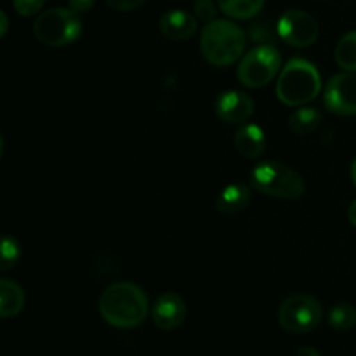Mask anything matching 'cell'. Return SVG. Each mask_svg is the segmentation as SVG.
Returning a JSON list of instances; mask_svg holds the SVG:
<instances>
[{
	"instance_id": "9",
	"label": "cell",
	"mask_w": 356,
	"mask_h": 356,
	"mask_svg": "<svg viewBox=\"0 0 356 356\" xmlns=\"http://www.w3.org/2000/svg\"><path fill=\"white\" fill-rule=\"evenodd\" d=\"M323 106L339 117L356 115V72L337 73L323 89Z\"/></svg>"
},
{
	"instance_id": "26",
	"label": "cell",
	"mask_w": 356,
	"mask_h": 356,
	"mask_svg": "<svg viewBox=\"0 0 356 356\" xmlns=\"http://www.w3.org/2000/svg\"><path fill=\"white\" fill-rule=\"evenodd\" d=\"M7 30H9V17H7L6 10H0V37H6Z\"/></svg>"
},
{
	"instance_id": "4",
	"label": "cell",
	"mask_w": 356,
	"mask_h": 356,
	"mask_svg": "<svg viewBox=\"0 0 356 356\" xmlns=\"http://www.w3.org/2000/svg\"><path fill=\"white\" fill-rule=\"evenodd\" d=\"M249 181L252 190L280 200H296L302 197L306 190L301 174L273 160L256 163L250 170Z\"/></svg>"
},
{
	"instance_id": "20",
	"label": "cell",
	"mask_w": 356,
	"mask_h": 356,
	"mask_svg": "<svg viewBox=\"0 0 356 356\" xmlns=\"http://www.w3.org/2000/svg\"><path fill=\"white\" fill-rule=\"evenodd\" d=\"M23 250H21L19 242L14 236L3 235L2 247H0V271H9L19 263Z\"/></svg>"
},
{
	"instance_id": "2",
	"label": "cell",
	"mask_w": 356,
	"mask_h": 356,
	"mask_svg": "<svg viewBox=\"0 0 356 356\" xmlns=\"http://www.w3.org/2000/svg\"><path fill=\"white\" fill-rule=\"evenodd\" d=\"M247 35L238 24L228 19L205 23L200 35V51L212 66H229L242 59L245 52Z\"/></svg>"
},
{
	"instance_id": "10",
	"label": "cell",
	"mask_w": 356,
	"mask_h": 356,
	"mask_svg": "<svg viewBox=\"0 0 356 356\" xmlns=\"http://www.w3.org/2000/svg\"><path fill=\"white\" fill-rule=\"evenodd\" d=\"M216 115L228 124H243L249 120L256 110L252 97L242 90H226L216 99Z\"/></svg>"
},
{
	"instance_id": "3",
	"label": "cell",
	"mask_w": 356,
	"mask_h": 356,
	"mask_svg": "<svg viewBox=\"0 0 356 356\" xmlns=\"http://www.w3.org/2000/svg\"><path fill=\"white\" fill-rule=\"evenodd\" d=\"M320 90L322 76L316 66L308 59H291L278 75L277 97L285 106H305L318 97Z\"/></svg>"
},
{
	"instance_id": "18",
	"label": "cell",
	"mask_w": 356,
	"mask_h": 356,
	"mask_svg": "<svg viewBox=\"0 0 356 356\" xmlns=\"http://www.w3.org/2000/svg\"><path fill=\"white\" fill-rule=\"evenodd\" d=\"M334 58L344 72H356V30L350 31L337 42Z\"/></svg>"
},
{
	"instance_id": "19",
	"label": "cell",
	"mask_w": 356,
	"mask_h": 356,
	"mask_svg": "<svg viewBox=\"0 0 356 356\" xmlns=\"http://www.w3.org/2000/svg\"><path fill=\"white\" fill-rule=\"evenodd\" d=\"M329 325L337 332H348L356 325V309L350 302H339L329 312Z\"/></svg>"
},
{
	"instance_id": "28",
	"label": "cell",
	"mask_w": 356,
	"mask_h": 356,
	"mask_svg": "<svg viewBox=\"0 0 356 356\" xmlns=\"http://www.w3.org/2000/svg\"><path fill=\"white\" fill-rule=\"evenodd\" d=\"M348 219H350L351 225H353L356 228V200L351 202L350 209H348Z\"/></svg>"
},
{
	"instance_id": "12",
	"label": "cell",
	"mask_w": 356,
	"mask_h": 356,
	"mask_svg": "<svg viewBox=\"0 0 356 356\" xmlns=\"http://www.w3.org/2000/svg\"><path fill=\"white\" fill-rule=\"evenodd\" d=\"M198 23L195 16L183 9H170L160 17V31L172 42H186L197 33Z\"/></svg>"
},
{
	"instance_id": "14",
	"label": "cell",
	"mask_w": 356,
	"mask_h": 356,
	"mask_svg": "<svg viewBox=\"0 0 356 356\" xmlns=\"http://www.w3.org/2000/svg\"><path fill=\"white\" fill-rule=\"evenodd\" d=\"M250 202V188L242 183H232L222 188L216 198V209L225 216H233L242 212Z\"/></svg>"
},
{
	"instance_id": "16",
	"label": "cell",
	"mask_w": 356,
	"mask_h": 356,
	"mask_svg": "<svg viewBox=\"0 0 356 356\" xmlns=\"http://www.w3.org/2000/svg\"><path fill=\"white\" fill-rule=\"evenodd\" d=\"M322 111L316 106H299L289 117V127L296 136H309L322 124Z\"/></svg>"
},
{
	"instance_id": "8",
	"label": "cell",
	"mask_w": 356,
	"mask_h": 356,
	"mask_svg": "<svg viewBox=\"0 0 356 356\" xmlns=\"http://www.w3.org/2000/svg\"><path fill=\"white\" fill-rule=\"evenodd\" d=\"M277 31L278 37L285 44L296 49L309 47V45L315 44L320 35V28L315 17L305 10L298 9L282 14L277 24Z\"/></svg>"
},
{
	"instance_id": "22",
	"label": "cell",
	"mask_w": 356,
	"mask_h": 356,
	"mask_svg": "<svg viewBox=\"0 0 356 356\" xmlns=\"http://www.w3.org/2000/svg\"><path fill=\"white\" fill-rule=\"evenodd\" d=\"M45 6V0H13V7L19 16L30 17L40 14L42 7Z\"/></svg>"
},
{
	"instance_id": "13",
	"label": "cell",
	"mask_w": 356,
	"mask_h": 356,
	"mask_svg": "<svg viewBox=\"0 0 356 356\" xmlns=\"http://www.w3.org/2000/svg\"><path fill=\"white\" fill-rule=\"evenodd\" d=\"M236 152L245 159H259L266 152V134L256 124H245L236 129L233 138Z\"/></svg>"
},
{
	"instance_id": "25",
	"label": "cell",
	"mask_w": 356,
	"mask_h": 356,
	"mask_svg": "<svg viewBox=\"0 0 356 356\" xmlns=\"http://www.w3.org/2000/svg\"><path fill=\"white\" fill-rule=\"evenodd\" d=\"M68 3H70V9L75 10L76 14H83V13H89V10L92 9L96 0H68Z\"/></svg>"
},
{
	"instance_id": "23",
	"label": "cell",
	"mask_w": 356,
	"mask_h": 356,
	"mask_svg": "<svg viewBox=\"0 0 356 356\" xmlns=\"http://www.w3.org/2000/svg\"><path fill=\"white\" fill-rule=\"evenodd\" d=\"M195 16L198 17L204 23H211L216 19V14H218V7L212 0H195L193 3Z\"/></svg>"
},
{
	"instance_id": "1",
	"label": "cell",
	"mask_w": 356,
	"mask_h": 356,
	"mask_svg": "<svg viewBox=\"0 0 356 356\" xmlns=\"http://www.w3.org/2000/svg\"><path fill=\"white\" fill-rule=\"evenodd\" d=\"M99 313L115 329H136L149 313L148 296L132 282H117L108 285L101 294Z\"/></svg>"
},
{
	"instance_id": "7",
	"label": "cell",
	"mask_w": 356,
	"mask_h": 356,
	"mask_svg": "<svg viewBox=\"0 0 356 356\" xmlns=\"http://www.w3.org/2000/svg\"><path fill=\"white\" fill-rule=\"evenodd\" d=\"M322 305L309 294H294L278 308V323L292 334H306L315 330L322 322Z\"/></svg>"
},
{
	"instance_id": "24",
	"label": "cell",
	"mask_w": 356,
	"mask_h": 356,
	"mask_svg": "<svg viewBox=\"0 0 356 356\" xmlns=\"http://www.w3.org/2000/svg\"><path fill=\"white\" fill-rule=\"evenodd\" d=\"M104 2L118 13H131V10L139 9L146 0H104Z\"/></svg>"
},
{
	"instance_id": "21",
	"label": "cell",
	"mask_w": 356,
	"mask_h": 356,
	"mask_svg": "<svg viewBox=\"0 0 356 356\" xmlns=\"http://www.w3.org/2000/svg\"><path fill=\"white\" fill-rule=\"evenodd\" d=\"M247 35H249L250 42H254L256 45L271 44V42H273V30H271L270 24L264 23V21H257V23L250 24Z\"/></svg>"
},
{
	"instance_id": "27",
	"label": "cell",
	"mask_w": 356,
	"mask_h": 356,
	"mask_svg": "<svg viewBox=\"0 0 356 356\" xmlns=\"http://www.w3.org/2000/svg\"><path fill=\"white\" fill-rule=\"evenodd\" d=\"M296 356H322V355H320V351L315 350V348L302 346L296 351Z\"/></svg>"
},
{
	"instance_id": "11",
	"label": "cell",
	"mask_w": 356,
	"mask_h": 356,
	"mask_svg": "<svg viewBox=\"0 0 356 356\" xmlns=\"http://www.w3.org/2000/svg\"><path fill=\"white\" fill-rule=\"evenodd\" d=\"M152 318L153 323L165 332L179 329L186 320V305H184L183 298L174 292H165V294L159 296L153 302Z\"/></svg>"
},
{
	"instance_id": "17",
	"label": "cell",
	"mask_w": 356,
	"mask_h": 356,
	"mask_svg": "<svg viewBox=\"0 0 356 356\" xmlns=\"http://www.w3.org/2000/svg\"><path fill=\"white\" fill-rule=\"evenodd\" d=\"M222 13L233 19H252L263 10L264 0H218Z\"/></svg>"
},
{
	"instance_id": "6",
	"label": "cell",
	"mask_w": 356,
	"mask_h": 356,
	"mask_svg": "<svg viewBox=\"0 0 356 356\" xmlns=\"http://www.w3.org/2000/svg\"><path fill=\"white\" fill-rule=\"evenodd\" d=\"M282 56L273 44L256 45L242 56L236 68L240 83L249 89L268 86L282 72Z\"/></svg>"
},
{
	"instance_id": "15",
	"label": "cell",
	"mask_w": 356,
	"mask_h": 356,
	"mask_svg": "<svg viewBox=\"0 0 356 356\" xmlns=\"http://www.w3.org/2000/svg\"><path fill=\"white\" fill-rule=\"evenodd\" d=\"M24 301H26V296L19 284L9 278L0 280V316L3 320L19 315L24 308Z\"/></svg>"
},
{
	"instance_id": "29",
	"label": "cell",
	"mask_w": 356,
	"mask_h": 356,
	"mask_svg": "<svg viewBox=\"0 0 356 356\" xmlns=\"http://www.w3.org/2000/svg\"><path fill=\"white\" fill-rule=\"evenodd\" d=\"M350 174H351V181H353V184H355V188H356V156H355L353 162H351Z\"/></svg>"
},
{
	"instance_id": "5",
	"label": "cell",
	"mask_w": 356,
	"mask_h": 356,
	"mask_svg": "<svg viewBox=\"0 0 356 356\" xmlns=\"http://www.w3.org/2000/svg\"><path fill=\"white\" fill-rule=\"evenodd\" d=\"M33 35L49 47H65L82 35V19L75 10L54 7L38 14L33 23Z\"/></svg>"
}]
</instances>
